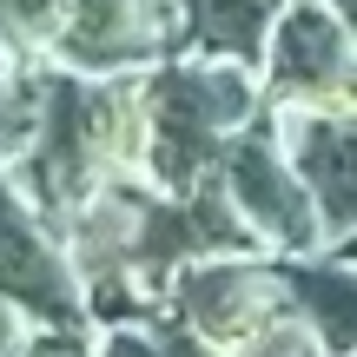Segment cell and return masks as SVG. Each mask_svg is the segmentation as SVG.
Instances as JSON below:
<instances>
[{
	"label": "cell",
	"mask_w": 357,
	"mask_h": 357,
	"mask_svg": "<svg viewBox=\"0 0 357 357\" xmlns=\"http://www.w3.org/2000/svg\"><path fill=\"white\" fill-rule=\"evenodd\" d=\"M13 178L53 218L60 238H66V218L106 178H153L146 73H73V66H47V113H40L33 146L13 159Z\"/></svg>",
	"instance_id": "obj_1"
},
{
	"label": "cell",
	"mask_w": 357,
	"mask_h": 357,
	"mask_svg": "<svg viewBox=\"0 0 357 357\" xmlns=\"http://www.w3.org/2000/svg\"><path fill=\"white\" fill-rule=\"evenodd\" d=\"M146 106H153V185L192 192L225 166L231 139L265 113V79L245 60L218 53H172L146 66Z\"/></svg>",
	"instance_id": "obj_2"
},
{
	"label": "cell",
	"mask_w": 357,
	"mask_h": 357,
	"mask_svg": "<svg viewBox=\"0 0 357 357\" xmlns=\"http://www.w3.org/2000/svg\"><path fill=\"white\" fill-rule=\"evenodd\" d=\"M218 172H225L231 205H238V212L252 218V231L265 238V252H284V258L324 252L331 225H324V205H318V192H311V178L298 172L291 146H284V113L278 106H265V113L231 139V153H225Z\"/></svg>",
	"instance_id": "obj_3"
},
{
	"label": "cell",
	"mask_w": 357,
	"mask_h": 357,
	"mask_svg": "<svg viewBox=\"0 0 357 357\" xmlns=\"http://www.w3.org/2000/svg\"><path fill=\"white\" fill-rule=\"evenodd\" d=\"M291 284L278 271V252H218L192 258L185 271L166 284V318L185 331H199L205 344L231 351L252 331H265L271 318H291Z\"/></svg>",
	"instance_id": "obj_4"
},
{
	"label": "cell",
	"mask_w": 357,
	"mask_h": 357,
	"mask_svg": "<svg viewBox=\"0 0 357 357\" xmlns=\"http://www.w3.org/2000/svg\"><path fill=\"white\" fill-rule=\"evenodd\" d=\"M218 252H265V238L252 231V218L231 205L225 172H212L192 192H159L146 178L139 199V245H132V271L166 298V284L192 258H218Z\"/></svg>",
	"instance_id": "obj_5"
},
{
	"label": "cell",
	"mask_w": 357,
	"mask_h": 357,
	"mask_svg": "<svg viewBox=\"0 0 357 357\" xmlns=\"http://www.w3.org/2000/svg\"><path fill=\"white\" fill-rule=\"evenodd\" d=\"M0 298L20 305L33 324H93L73 252L53 231V218L20 192L13 166H0Z\"/></svg>",
	"instance_id": "obj_6"
},
{
	"label": "cell",
	"mask_w": 357,
	"mask_h": 357,
	"mask_svg": "<svg viewBox=\"0 0 357 357\" xmlns=\"http://www.w3.org/2000/svg\"><path fill=\"white\" fill-rule=\"evenodd\" d=\"M172 53H192V26L178 0H66V20H60L47 66L146 73Z\"/></svg>",
	"instance_id": "obj_7"
},
{
	"label": "cell",
	"mask_w": 357,
	"mask_h": 357,
	"mask_svg": "<svg viewBox=\"0 0 357 357\" xmlns=\"http://www.w3.org/2000/svg\"><path fill=\"white\" fill-rule=\"evenodd\" d=\"M357 73V33L331 0H291L258 66L271 106H324Z\"/></svg>",
	"instance_id": "obj_8"
},
{
	"label": "cell",
	"mask_w": 357,
	"mask_h": 357,
	"mask_svg": "<svg viewBox=\"0 0 357 357\" xmlns=\"http://www.w3.org/2000/svg\"><path fill=\"white\" fill-rule=\"evenodd\" d=\"M278 113H284V146H291L298 172L311 178V192H318L331 238L357 231V126H344L331 113H311V106H278Z\"/></svg>",
	"instance_id": "obj_9"
},
{
	"label": "cell",
	"mask_w": 357,
	"mask_h": 357,
	"mask_svg": "<svg viewBox=\"0 0 357 357\" xmlns=\"http://www.w3.org/2000/svg\"><path fill=\"white\" fill-rule=\"evenodd\" d=\"M278 271L291 284V305L311 318L324 357H357V265L331 252H305V258L278 252Z\"/></svg>",
	"instance_id": "obj_10"
},
{
	"label": "cell",
	"mask_w": 357,
	"mask_h": 357,
	"mask_svg": "<svg viewBox=\"0 0 357 357\" xmlns=\"http://www.w3.org/2000/svg\"><path fill=\"white\" fill-rule=\"evenodd\" d=\"M192 26V53H218V60L265 66L271 33H278L291 0H178Z\"/></svg>",
	"instance_id": "obj_11"
},
{
	"label": "cell",
	"mask_w": 357,
	"mask_h": 357,
	"mask_svg": "<svg viewBox=\"0 0 357 357\" xmlns=\"http://www.w3.org/2000/svg\"><path fill=\"white\" fill-rule=\"evenodd\" d=\"M40 113H47V66H0V166L33 146Z\"/></svg>",
	"instance_id": "obj_12"
},
{
	"label": "cell",
	"mask_w": 357,
	"mask_h": 357,
	"mask_svg": "<svg viewBox=\"0 0 357 357\" xmlns=\"http://www.w3.org/2000/svg\"><path fill=\"white\" fill-rule=\"evenodd\" d=\"M20 357H100V344H93V324H40L26 331Z\"/></svg>",
	"instance_id": "obj_13"
},
{
	"label": "cell",
	"mask_w": 357,
	"mask_h": 357,
	"mask_svg": "<svg viewBox=\"0 0 357 357\" xmlns=\"http://www.w3.org/2000/svg\"><path fill=\"white\" fill-rule=\"evenodd\" d=\"M100 357H166L159 324H113V331L100 337Z\"/></svg>",
	"instance_id": "obj_14"
},
{
	"label": "cell",
	"mask_w": 357,
	"mask_h": 357,
	"mask_svg": "<svg viewBox=\"0 0 357 357\" xmlns=\"http://www.w3.org/2000/svg\"><path fill=\"white\" fill-rule=\"evenodd\" d=\"M26 311L20 305H7V298H0V357H20V344H26Z\"/></svg>",
	"instance_id": "obj_15"
},
{
	"label": "cell",
	"mask_w": 357,
	"mask_h": 357,
	"mask_svg": "<svg viewBox=\"0 0 357 357\" xmlns=\"http://www.w3.org/2000/svg\"><path fill=\"white\" fill-rule=\"evenodd\" d=\"M331 7H337V13H344V26H351V33H357V0H331Z\"/></svg>",
	"instance_id": "obj_16"
},
{
	"label": "cell",
	"mask_w": 357,
	"mask_h": 357,
	"mask_svg": "<svg viewBox=\"0 0 357 357\" xmlns=\"http://www.w3.org/2000/svg\"><path fill=\"white\" fill-rule=\"evenodd\" d=\"M0 66H7V47H0Z\"/></svg>",
	"instance_id": "obj_17"
}]
</instances>
